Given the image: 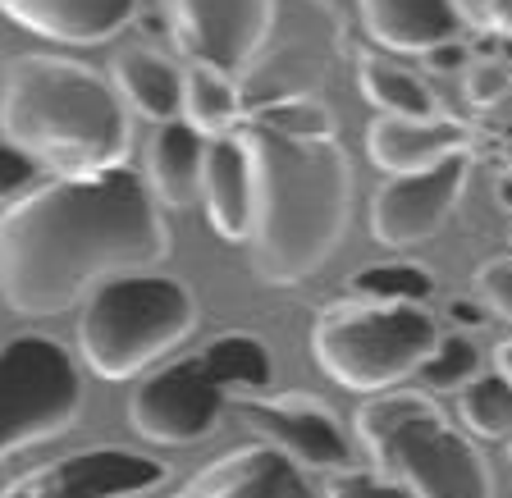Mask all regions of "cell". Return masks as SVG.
I'll use <instances>...</instances> for the list:
<instances>
[{
	"label": "cell",
	"instance_id": "cell-1",
	"mask_svg": "<svg viewBox=\"0 0 512 498\" xmlns=\"http://www.w3.org/2000/svg\"><path fill=\"white\" fill-rule=\"evenodd\" d=\"M138 170L51 179L0 211V297L19 316H55L106 279L165 261L170 229Z\"/></svg>",
	"mask_w": 512,
	"mask_h": 498
},
{
	"label": "cell",
	"instance_id": "cell-2",
	"mask_svg": "<svg viewBox=\"0 0 512 498\" xmlns=\"http://www.w3.org/2000/svg\"><path fill=\"white\" fill-rule=\"evenodd\" d=\"M256 179L252 270L266 284L316 275L348 234L352 165L316 96L266 101L238 128Z\"/></svg>",
	"mask_w": 512,
	"mask_h": 498
},
{
	"label": "cell",
	"instance_id": "cell-3",
	"mask_svg": "<svg viewBox=\"0 0 512 498\" xmlns=\"http://www.w3.org/2000/svg\"><path fill=\"white\" fill-rule=\"evenodd\" d=\"M0 138L37 165L87 179L128 156V101L110 78L64 55H19L0 74Z\"/></svg>",
	"mask_w": 512,
	"mask_h": 498
},
{
	"label": "cell",
	"instance_id": "cell-4",
	"mask_svg": "<svg viewBox=\"0 0 512 498\" xmlns=\"http://www.w3.org/2000/svg\"><path fill=\"white\" fill-rule=\"evenodd\" d=\"M371 471L407 485L416 498H494V480L480 448L416 389L375 393L357 407Z\"/></svg>",
	"mask_w": 512,
	"mask_h": 498
},
{
	"label": "cell",
	"instance_id": "cell-5",
	"mask_svg": "<svg viewBox=\"0 0 512 498\" xmlns=\"http://www.w3.org/2000/svg\"><path fill=\"white\" fill-rule=\"evenodd\" d=\"M275 380V357L252 334H220L202 352L165 361L138 384L128 416L151 444H197L224 421L229 403L266 393Z\"/></svg>",
	"mask_w": 512,
	"mask_h": 498
},
{
	"label": "cell",
	"instance_id": "cell-6",
	"mask_svg": "<svg viewBox=\"0 0 512 498\" xmlns=\"http://www.w3.org/2000/svg\"><path fill=\"white\" fill-rule=\"evenodd\" d=\"M197 325V302L174 275L138 270L87 293L78 316V352L101 380L142 375L151 361L179 348Z\"/></svg>",
	"mask_w": 512,
	"mask_h": 498
},
{
	"label": "cell",
	"instance_id": "cell-7",
	"mask_svg": "<svg viewBox=\"0 0 512 498\" xmlns=\"http://www.w3.org/2000/svg\"><path fill=\"white\" fill-rule=\"evenodd\" d=\"M439 325L426 307L398 302H339L316 325V361L334 384L352 393H384L416 375L439 348Z\"/></svg>",
	"mask_w": 512,
	"mask_h": 498
},
{
	"label": "cell",
	"instance_id": "cell-8",
	"mask_svg": "<svg viewBox=\"0 0 512 498\" xmlns=\"http://www.w3.org/2000/svg\"><path fill=\"white\" fill-rule=\"evenodd\" d=\"M83 412L78 361L46 334L0 343V457L64 435Z\"/></svg>",
	"mask_w": 512,
	"mask_h": 498
},
{
	"label": "cell",
	"instance_id": "cell-9",
	"mask_svg": "<svg viewBox=\"0 0 512 498\" xmlns=\"http://www.w3.org/2000/svg\"><path fill=\"white\" fill-rule=\"evenodd\" d=\"M234 412L252 435H261V444L279 448L302 471H325V476L357 471V448L348 430L316 393H279V398L252 393L238 398Z\"/></svg>",
	"mask_w": 512,
	"mask_h": 498
},
{
	"label": "cell",
	"instance_id": "cell-10",
	"mask_svg": "<svg viewBox=\"0 0 512 498\" xmlns=\"http://www.w3.org/2000/svg\"><path fill=\"white\" fill-rule=\"evenodd\" d=\"M179 51L192 64L234 74L256 60L275 23V0H160Z\"/></svg>",
	"mask_w": 512,
	"mask_h": 498
},
{
	"label": "cell",
	"instance_id": "cell-11",
	"mask_svg": "<svg viewBox=\"0 0 512 498\" xmlns=\"http://www.w3.org/2000/svg\"><path fill=\"white\" fill-rule=\"evenodd\" d=\"M165 462L138 448H83L0 489V498H142L165 480Z\"/></svg>",
	"mask_w": 512,
	"mask_h": 498
},
{
	"label": "cell",
	"instance_id": "cell-12",
	"mask_svg": "<svg viewBox=\"0 0 512 498\" xmlns=\"http://www.w3.org/2000/svg\"><path fill=\"white\" fill-rule=\"evenodd\" d=\"M471 179V151L439 160L435 170L403 174L389 179L371 202V234L384 247H412L426 243L444 229V220L453 215L458 197L467 192Z\"/></svg>",
	"mask_w": 512,
	"mask_h": 498
},
{
	"label": "cell",
	"instance_id": "cell-13",
	"mask_svg": "<svg viewBox=\"0 0 512 498\" xmlns=\"http://www.w3.org/2000/svg\"><path fill=\"white\" fill-rule=\"evenodd\" d=\"M170 498H320L307 471L270 444H243L206 462Z\"/></svg>",
	"mask_w": 512,
	"mask_h": 498
},
{
	"label": "cell",
	"instance_id": "cell-14",
	"mask_svg": "<svg viewBox=\"0 0 512 498\" xmlns=\"http://www.w3.org/2000/svg\"><path fill=\"white\" fill-rule=\"evenodd\" d=\"M467 142H471L467 124H458V119H448V115H435V119L375 115L371 128H366V156H371L389 179L435 170L439 160L458 156V151H471Z\"/></svg>",
	"mask_w": 512,
	"mask_h": 498
},
{
	"label": "cell",
	"instance_id": "cell-15",
	"mask_svg": "<svg viewBox=\"0 0 512 498\" xmlns=\"http://www.w3.org/2000/svg\"><path fill=\"white\" fill-rule=\"evenodd\" d=\"M0 14L46 42L92 46L124 28L138 14V0H0Z\"/></svg>",
	"mask_w": 512,
	"mask_h": 498
},
{
	"label": "cell",
	"instance_id": "cell-16",
	"mask_svg": "<svg viewBox=\"0 0 512 498\" xmlns=\"http://www.w3.org/2000/svg\"><path fill=\"white\" fill-rule=\"evenodd\" d=\"M366 32L389 51L426 55L444 42H458L462 10L458 0H357Z\"/></svg>",
	"mask_w": 512,
	"mask_h": 498
},
{
	"label": "cell",
	"instance_id": "cell-17",
	"mask_svg": "<svg viewBox=\"0 0 512 498\" xmlns=\"http://www.w3.org/2000/svg\"><path fill=\"white\" fill-rule=\"evenodd\" d=\"M202 202H206V215H211L220 238H229V243H247V238H252L256 179H252V156H247L238 133L211 142V151H206Z\"/></svg>",
	"mask_w": 512,
	"mask_h": 498
},
{
	"label": "cell",
	"instance_id": "cell-18",
	"mask_svg": "<svg viewBox=\"0 0 512 498\" xmlns=\"http://www.w3.org/2000/svg\"><path fill=\"white\" fill-rule=\"evenodd\" d=\"M206 151L211 142L188 124V119H174V124H156L147 147V183L165 206L183 211L202 197V179H206Z\"/></svg>",
	"mask_w": 512,
	"mask_h": 498
},
{
	"label": "cell",
	"instance_id": "cell-19",
	"mask_svg": "<svg viewBox=\"0 0 512 498\" xmlns=\"http://www.w3.org/2000/svg\"><path fill=\"white\" fill-rule=\"evenodd\" d=\"M115 87L138 115L156 119V124H174L183 119V96H188V69L170 60V55L151 51V46H124L115 55Z\"/></svg>",
	"mask_w": 512,
	"mask_h": 498
},
{
	"label": "cell",
	"instance_id": "cell-20",
	"mask_svg": "<svg viewBox=\"0 0 512 498\" xmlns=\"http://www.w3.org/2000/svg\"><path fill=\"white\" fill-rule=\"evenodd\" d=\"M183 119L211 142L234 138L238 128H243V92H238V83L229 74H220V69L192 64L188 96H183Z\"/></svg>",
	"mask_w": 512,
	"mask_h": 498
},
{
	"label": "cell",
	"instance_id": "cell-21",
	"mask_svg": "<svg viewBox=\"0 0 512 498\" xmlns=\"http://www.w3.org/2000/svg\"><path fill=\"white\" fill-rule=\"evenodd\" d=\"M362 92L380 115H403V119H435L439 101L412 69L389 60H362Z\"/></svg>",
	"mask_w": 512,
	"mask_h": 498
},
{
	"label": "cell",
	"instance_id": "cell-22",
	"mask_svg": "<svg viewBox=\"0 0 512 498\" xmlns=\"http://www.w3.org/2000/svg\"><path fill=\"white\" fill-rule=\"evenodd\" d=\"M348 293L357 302H398V307H421L435 293V275L416 261H380L352 270Z\"/></svg>",
	"mask_w": 512,
	"mask_h": 498
},
{
	"label": "cell",
	"instance_id": "cell-23",
	"mask_svg": "<svg viewBox=\"0 0 512 498\" xmlns=\"http://www.w3.org/2000/svg\"><path fill=\"white\" fill-rule=\"evenodd\" d=\"M458 407H462V421H467L471 435H480V439H512V384L503 380L499 371L471 380L467 389H462Z\"/></svg>",
	"mask_w": 512,
	"mask_h": 498
},
{
	"label": "cell",
	"instance_id": "cell-24",
	"mask_svg": "<svg viewBox=\"0 0 512 498\" xmlns=\"http://www.w3.org/2000/svg\"><path fill=\"white\" fill-rule=\"evenodd\" d=\"M416 375H421V384L430 393H462L471 380H480V348L467 334H444Z\"/></svg>",
	"mask_w": 512,
	"mask_h": 498
},
{
	"label": "cell",
	"instance_id": "cell-25",
	"mask_svg": "<svg viewBox=\"0 0 512 498\" xmlns=\"http://www.w3.org/2000/svg\"><path fill=\"white\" fill-rule=\"evenodd\" d=\"M325 498H416L407 485L380 476V471H339L325 480Z\"/></svg>",
	"mask_w": 512,
	"mask_h": 498
},
{
	"label": "cell",
	"instance_id": "cell-26",
	"mask_svg": "<svg viewBox=\"0 0 512 498\" xmlns=\"http://www.w3.org/2000/svg\"><path fill=\"white\" fill-rule=\"evenodd\" d=\"M476 297L494 316L512 320V256H494L476 270Z\"/></svg>",
	"mask_w": 512,
	"mask_h": 498
},
{
	"label": "cell",
	"instance_id": "cell-27",
	"mask_svg": "<svg viewBox=\"0 0 512 498\" xmlns=\"http://www.w3.org/2000/svg\"><path fill=\"white\" fill-rule=\"evenodd\" d=\"M37 174H42L37 160L23 156V151L10 147V142H0V206H14L19 197H28Z\"/></svg>",
	"mask_w": 512,
	"mask_h": 498
},
{
	"label": "cell",
	"instance_id": "cell-28",
	"mask_svg": "<svg viewBox=\"0 0 512 498\" xmlns=\"http://www.w3.org/2000/svg\"><path fill=\"white\" fill-rule=\"evenodd\" d=\"M508 92H512V74L503 64L485 60V64H471L467 69V101L471 106H494V101H503Z\"/></svg>",
	"mask_w": 512,
	"mask_h": 498
},
{
	"label": "cell",
	"instance_id": "cell-29",
	"mask_svg": "<svg viewBox=\"0 0 512 498\" xmlns=\"http://www.w3.org/2000/svg\"><path fill=\"white\" fill-rule=\"evenodd\" d=\"M458 10L462 19L499 32V37H512V0H458Z\"/></svg>",
	"mask_w": 512,
	"mask_h": 498
},
{
	"label": "cell",
	"instance_id": "cell-30",
	"mask_svg": "<svg viewBox=\"0 0 512 498\" xmlns=\"http://www.w3.org/2000/svg\"><path fill=\"white\" fill-rule=\"evenodd\" d=\"M426 69H439V74L471 69V51L462 42H444V46H435V51H426Z\"/></svg>",
	"mask_w": 512,
	"mask_h": 498
},
{
	"label": "cell",
	"instance_id": "cell-31",
	"mask_svg": "<svg viewBox=\"0 0 512 498\" xmlns=\"http://www.w3.org/2000/svg\"><path fill=\"white\" fill-rule=\"evenodd\" d=\"M485 302H471V297H453L448 302V320L453 325H467V329H476V325H485Z\"/></svg>",
	"mask_w": 512,
	"mask_h": 498
},
{
	"label": "cell",
	"instance_id": "cell-32",
	"mask_svg": "<svg viewBox=\"0 0 512 498\" xmlns=\"http://www.w3.org/2000/svg\"><path fill=\"white\" fill-rule=\"evenodd\" d=\"M494 366H499V375H503V380L512 384V339H508V343H499V348H494Z\"/></svg>",
	"mask_w": 512,
	"mask_h": 498
},
{
	"label": "cell",
	"instance_id": "cell-33",
	"mask_svg": "<svg viewBox=\"0 0 512 498\" xmlns=\"http://www.w3.org/2000/svg\"><path fill=\"white\" fill-rule=\"evenodd\" d=\"M494 202H499L503 211H512V174H499V183H494Z\"/></svg>",
	"mask_w": 512,
	"mask_h": 498
},
{
	"label": "cell",
	"instance_id": "cell-34",
	"mask_svg": "<svg viewBox=\"0 0 512 498\" xmlns=\"http://www.w3.org/2000/svg\"><path fill=\"white\" fill-rule=\"evenodd\" d=\"M508 243H512V224H508Z\"/></svg>",
	"mask_w": 512,
	"mask_h": 498
}]
</instances>
